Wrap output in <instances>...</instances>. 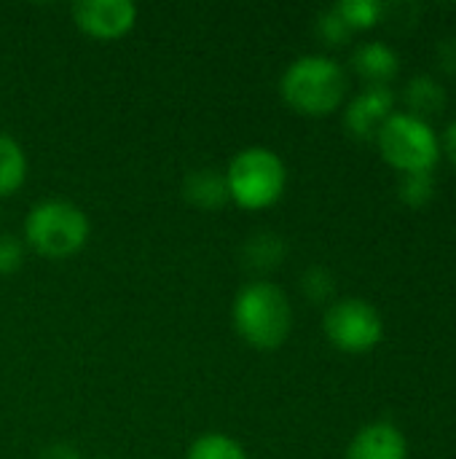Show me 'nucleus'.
<instances>
[{"mask_svg": "<svg viewBox=\"0 0 456 459\" xmlns=\"http://www.w3.org/2000/svg\"><path fill=\"white\" fill-rule=\"evenodd\" d=\"M237 333L255 350H277L288 342L293 328V309L285 290L274 282H247L231 307Z\"/></svg>", "mask_w": 456, "mask_h": 459, "instance_id": "f257e3e1", "label": "nucleus"}, {"mask_svg": "<svg viewBox=\"0 0 456 459\" xmlns=\"http://www.w3.org/2000/svg\"><path fill=\"white\" fill-rule=\"evenodd\" d=\"M395 113V91L390 86H366L349 100L344 110V126L357 140H376L384 121Z\"/></svg>", "mask_w": 456, "mask_h": 459, "instance_id": "6e6552de", "label": "nucleus"}, {"mask_svg": "<svg viewBox=\"0 0 456 459\" xmlns=\"http://www.w3.org/2000/svg\"><path fill=\"white\" fill-rule=\"evenodd\" d=\"M441 151H446V156L452 159V164L456 167V118L446 126L443 132V143H441Z\"/></svg>", "mask_w": 456, "mask_h": 459, "instance_id": "4be33fe9", "label": "nucleus"}, {"mask_svg": "<svg viewBox=\"0 0 456 459\" xmlns=\"http://www.w3.org/2000/svg\"><path fill=\"white\" fill-rule=\"evenodd\" d=\"M339 11V16L349 24V30H371L382 13H384V5L379 0H341L333 5Z\"/></svg>", "mask_w": 456, "mask_h": 459, "instance_id": "dca6fc26", "label": "nucleus"}, {"mask_svg": "<svg viewBox=\"0 0 456 459\" xmlns=\"http://www.w3.org/2000/svg\"><path fill=\"white\" fill-rule=\"evenodd\" d=\"M347 459H409V441L398 425L379 420L355 433Z\"/></svg>", "mask_w": 456, "mask_h": 459, "instance_id": "1a4fd4ad", "label": "nucleus"}, {"mask_svg": "<svg viewBox=\"0 0 456 459\" xmlns=\"http://www.w3.org/2000/svg\"><path fill=\"white\" fill-rule=\"evenodd\" d=\"M183 196L199 207V210H220L228 202V186H226V175H220L218 169H194L188 172L185 183H183Z\"/></svg>", "mask_w": 456, "mask_h": 459, "instance_id": "9b49d317", "label": "nucleus"}, {"mask_svg": "<svg viewBox=\"0 0 456 459\" xmlns=\"http://www.w3.org/2000/svg\"><path fill=\"white\" fill-rule=\"evenodd\" d=\"M349 81L344 67L325 54H306L288 65L280 81L282 100L301 116H331L341 108Z\"/></svg>", "mask_w": 456, "mask_h": 459, "instance_id": "f03ea898", "label": "nucleus"}, {"mask_svg": "<svg viewBox=\"0 0 456 459\" xmlns=\"http://www.w3.org/2000/svg\"><path fill=\"white\" fill-rule=\"evenodd\" d=\"M73 19L89 38L116 40L134 27L137 5L129 0H81L73 5Z\"/></svg>", "mask_w": 456, "mask_h": 459, "instance_id": "0eeeda50", "label": "nucleus"}, {"mask_svg": "<svg viewBox=\"0 0 456 459\" xmlns=\"http://www.w3.org/2000/svg\"><path fill=\"white\" fill-rule=\"evenodd\" d=\"M433 194H435V178L433 172H409V175H400V183H398V196L403 204L409 207H425L433 202Z\"/></svg>", "mask_w": 456, "mask_h": 459, "instance_id": "f3484780", "label": "nucleus"}, {"mask_svg": "<svg viewBox=\"0 0 456 459\" xmlns=\"http://www.w3.org/2000/svg\"><path fill=\"white\" fill-rule=\"evenodd\" d=\"M185 459H247V452L242 449L239 441L223 433H207L191 444Z\"/></svg>", "mask_w": 456, "mask_h": 459, "instance_id": "2eb2a0df", "label": "nucleus"}, {"mask_svg": "<svg viewBox=\"0 0 456 459\" xmlns=\"http://www.w3.org/2000/svg\"><path fill=\"white\" fill-rule=\"evenodd\" d=\"M317 35L328 43V46H341L352 38L349 24L339 16L336 8H328L317 16Z\"/></svg>", "mask_w": 456, "mask_h": 459, "instance_id": "6ab92c4d", "label": "nucleus"}, {"mask_svg": "<svg viewBox=\"0 0 456 459\" xmlns=\"http://www.w3.org/2000/svg\"><path fill=\"white\" fill-rule=\"evenodd\" d=\"M301 290L309 301L314 304H323V301H331L333 293H336V282H333V274L323 266H312L306 269V274L301 277Z\"/></svg>", "mask_w": 456, "mask_h": 459, "instance_id": "a211bd4d", "label": "nucleus"}, {"mask_svg": "<svg viewBox=\"0 0 456 459\" xmlns=\"http://www.w3.org/2000/svg\"><path fill=\"white\" fill-rule=\"evenodd\" d=\"M323 331L328 342L347 355H366L384 339V320L366 299H339L325 309Z\"/></svg>", "mask_w": 456, "mask_h": 459, "instance_id": "423d86ee", "label": "nucleus"}, {"mask_svg": "<svg viewBox=\"0 0 456 459\" xmlns=\"http://www.w3.org/2000/svg\"><path fill=\"white\" fill-rule=\"evenodd\" d=\"M352 67L368 86H387L400 70V56L390 43L368 40L352 54Z\"/></svg>", "mask_w": 456, "mask_h": 459, "instance_id": "9d476101", "label": "nucleus"}, {"mask_svg": "<svg viewBox=\"0 0 456 459\" xmlns=\"http://www.w3.org/2000/svg\"><path fill=\"white\" fill-rule=\"evenodd\" d=\"M376 145L382 159L403 175L433 172L443 153L441 137L433 129V124L409 110H395L384 121V126L376 134Z\"/></svg>", "mask_w": 456, "mask_h": 459, "instance_id": "39448f33", "label": "nucleus"}, {"mask_svg": "<svg viewBox=\"0 0 456 459\" xmlns=\"http://www.w3.org/2000/svg\"><path fill=\"white\" fill-rule=\"evenodd\" d=\"M403 102L409 113L427 121V116L438 113L446 105V89L433 75H414L403 89Z\"/></svg>", "mask_w": 456, "mask_h": 459, "instance_id": "ddd939ff", "label": "nucleus"}, {"mask_svg": "<svg viewBox=\"0 0 456 459\" xmlns=\"http://www.w3.org/2000/svg\"><path fill=\"white\" fill-rule=\"evenodd\" d=\"M38 459H81V455H78V449H75L73 444H65V441H59V444H51V446H46V449L40 452V457Z\"/></svg>", "mask_w": 456, "mask_h": 459, "instance_id": "412c9836", "label": "nucleus"}, {"mask_svg": "<svg viewBox=\"0 0 456 459\" xmlns=\"http://www.w3.org/2000/svg\"><path fill=\"white\" fill-rule=\"evenodd\" d=\"M285 242L271 234V231H261V234H253L245 247H242V264L255 272V274H266V272H274L282 261H285Z\"/></svg>", "mask_w": 456, "mask_h": 459, "instance_id": "f8f14e48", "label": "nucleus"}, {"mask_svg": "<svg viewBox=\"0 0 456 459\" xmlns=\"http://www.w3.org/2000/svg\"><path fill=\"white\" fill-rule=\"evenodd\" d=\"M89 218L86 212L65 199L38 202L24 218V242L32 253L62 261L83 250L89 242Z\"/></svg>", "mask_w": 456, "mask_h": 459, "instance_id": "7ed1b4c3", "label": "nucleus"}, {"mask_svg": "<svg viewBox=\"0 0 456 459\" xmlns=\"http://www.w3.org/2000/svg\"><path fill=\"white\" fill-rule=\"evenodd\" d=\"M22 264H24V245L11 234H0V277L19 272Z\"/></svg>", "mask_w": 456, "mask_h": 459, "instance_id": "aec40b11", "label": "nucleus"}, {"mask_svg": "<svg viewBox=\"0 0 456 459\" xmlns=\"http://www.w3.org/2000/svg\"><path fill=\"white\" fill-rule=\"evenodd\" d=\"M27 180V156L24 148L8 137L0 134V199L16 194Z\"/></svg>", "mask_w": 456, "mask_h": 459, "instance_id": "4468645a", "label": "nucleus"}, {"mask_svg": "<svg viewBox=\"0 0 456 459\" xmlns=\"http://www.w3.org/2000/svg\"><path fill=\"white\" fill-rule=\"evenodd\" d=\"M228 199L245 210H266L277 204L288 186L285 161L271 148H245L226 169Z\"/></svg>", "mask_w": 456, "mask_h": 459, "instance_id": "20e7f679", "label": "nucleus"}]
</instances>
